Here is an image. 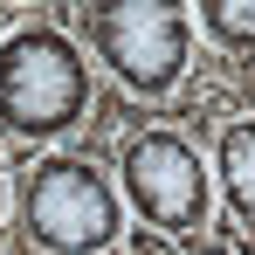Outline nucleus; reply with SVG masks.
Segmentation results:
<instances>
[{"instance_id":"nucleus-1","label":"nucleus","mask_w":255,"mask_h":255,"mask_svg":"<svg viewBox=\"0 0 255 255\" xmlns=\"http://www.w3.org/2000/svg\"><path fill=\"white\" fill-rule=\"evenodd\" d=\"M14 235L21 255H118L131 235V207L118 172L90 145H55L14 159Z\"/></svg>"},{"instance_id":"nucleus-2","label":"nucleus","mask_w":255,"mask_h":255,"mask_svg":"<svg viewBox=\"0 0 255 255\" xmlns=\"http://www.w3.org/2000/svg\"><path fill=\"white\" fill-rule=\"evenodd\" d=\"M97 111V62L62 21H21L0 35V145L55 152Z\"/></svg>"},{"instance_id":"nucleus-3","label":"nucleus","mask_w":255,"mask_h":255,"mask_svg":"<svg viewBox=\"0 0 255 255\" xmlns=\"http://www.w3.org/2000/svg\"><path fill=\"white\" fill-rule=\"evenodd\" d=\"M76 42L83 55L145 104H172L193 76V7L179 0H83L76 14Z\"/></svg>"},{"instance_id":"nucleus-4","label":"nucleus","mask_w":255,"mask_h":255,"mask_svg":"<svg viewBox=\"0 0 255 255\" xmlns=\"http://www.w3.org/2000/svg\"><path fill=\"white\" fill-rule=\"evenodd\" d=\"M111 172H118V193L138 228L166 235V242H186L200 235L214 214V166L200 159L193 131L172 125V111H152L138 125L118 131L111 145Z\"/></svg>"},{"instance_id":"nucleus-5","label":"nucleus","mask_w":255,"mask_h":255,"mask_svg":"<svg viewBox=\"0 0 255 255\" xmlns=\"http://www.w3.org/2000/svg\"><path fill=\"white\" fill-rule=\"evenodd\" d=\"M207 166L228 207V228L255 242V104H235L207 125Z\"/></svg>"},{"instance_id":"nucleus-6","label":"nucleus","mask_w":255,"mask_h":255,"mask_svg":"<svg viewBox=\"0 0 255 255\" xmlns=\"http://www.w3.org/2000/svg\"><path fill=\"white\" fill-rule=\"evenodd\" d=\"M193 28L214 42V55H228L235 69H255V0H200Z\"/></svg>"},{"instance_id":"nucleus-7","label":"nucleus","mask_w":255,"mask_h":255,"mask_svg":"<svg viewBox=\"0 0 255 255\" xmlns=\"http://www.w3.org/2000/svg\"><path fill=\"white\" fill-rule=\"evenodd\" d=\"M118 255H179V249H172L166 235H152V228H131V235H125V249H118Z\"/></svg>"},{"instance_id":"nucleus-8","label":"nucleus","mask_w":255,"mask_h":255,"mask_svg":"<svg viewBox=\"0 0 255 255\" xmlns=\"http://www.w3.org/2000/svg\"><path fill=\"white\" fill-rule=\"evenodd\" d=\"M7 214H14V172L0 166V228H7Z\"/></svg>"},{"instance_id":"nucleus-9","label":"nucleus","mask_w":255,"mask_h":255,"mask_svg":"<svg viewBox=\"0 0 255 255\" xmlns=\"http://www.w3.org/2000/svg\"><path fill=\"white\" fill-rule=\"evenodd\" d=\"M242 249H249V255H255V242H242Z\"/></svg>"}]
</instances>
